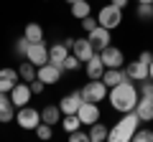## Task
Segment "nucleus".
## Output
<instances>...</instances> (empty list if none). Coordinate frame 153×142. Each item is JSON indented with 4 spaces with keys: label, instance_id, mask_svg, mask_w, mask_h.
Segmentation results:
<instances>
[{
    "label": "nucleus",
    "instance_id": "nucleus-1",
    "mask_svg": "<svg viewBox=\"0 0 153 142\" xmlns=\"http://www.w3.org/2000/svg\"><path fill=\"white\" fill-rule=\"evenodd\" d=\"M138 89H135V81H130V79H123L120 84H115V86H110L107 91V99L110 104H112V109L115 112H133L135 109V104H138Z\"/></svg>",
    "mask_w": 153,
    "mask_h": 142
},
{
    "label": "nucleus",
    "instance_id": "nucleus-2",
    "mask_svg": "<svg viewBox=\"0 0 153 142\" xmlns=\"http://www.w3.org/2000/svg\"><path fill=\"white\" fill-rule=\"evenodd\" d=\"M138 127H140V117H138V112H135V109H133V112H125L123 119L107 132V140H110V142H130Z\"/></svg>",
    "mask_w": 153,
    "mask_h": 142
},
{
    "label": "nucleus",
    "instance_id": "nucleus-3",
    "mask_svg": "<svg viewBox=\"0 0 153 142\" xmlns=\"http://www.w3.org/2000/svg\"><path fill=\"white\" fill-rule=\"evenodd\" d=\"M97 23L100 26H105V28H110V31H115V28L123 23V8H117V5H102L97 10Z\"/></svg>",
    "mask_w": 153,
    "mask_h": 142
},
{
    "label": "nucleus",
    "instance_id": "nucleus-4",
    "mask_svg": "<svg viewBox=\"0 0 153 142\" xmlns=\"http://www.w3.org/2000/svg\"><path fill=\"white\" fill-rule=\"evenodd\" d=\"M16 124L21 127V130H33L36 132V127L41 124V112L38 109H33V107H18V112H16Z\"/></svg>",
    "mask_w": 153,
    "mask_h": 142
},
{
    "label": "nucleus",
    "instance_id": "nucleus-5",
    "mask_svg": "<svg viewBox=\"0 0 153 142\" xmlns=\"http://www.w3.org/2000/svg\"><path fill=\"white\" fill-rule=\"evenodd\" d=\"M107 91L110 86L102 81V79H89V84H84L82 86V97L84 102H102V99H107Z\"/></svg>",
    "mask_w": 153,
    "mask_h": 142
},
{
    "label": "nucleus",
    "instance_id": "nucleus-6",
    "mask_svg": "<svg viewBox=\"0 0 153 142\" xmlns=\"http://www.w3.org/2000/svg\"><path fill=\"white\" fill-rule=\"evenodd\" d=\"M100 56H102L105 69H123V66H125V56H123V51L117 48V46H105V48L100 51Z\"/></svg>",
    "mask_w": 153,
    "mask_h": 142
},
{
    "label": "nucleus",
    "instance_id": "nucleus-7",
    "mask_svg": "<svg viewBox=\"0 0 153 142\" xmlns=\"http://www.w3.org/2000/svg\"><path fill=\"white\" fill-rule=\"evenodd\" d=\"M69 51H71L79 61H82V64H84V61H89L94 53H97V51H94V46L89 43V38H71Z\"/></svg>",
    "mask_w": 153,
    "mask_h": 142
},
{
    "label": "nucleus",
    "instance_id": "nucleus-8",
    "mask_svg": "<svg viewBox=\"0 0 153 142\" xmlns=\"http://www.w3.org/2000/svg\"><path fill=\"white\" fill-rule=\"evenodd\" d=\"M26 61H31L33 66H44V64H49V46H46L44 41L31 43V46H28V53H26Z\"/></svg>",
    "mask_w": 153,
    "mask_h": 142
},
{
    "label": "nucleus",
    "instance_id": "nucleus-9",
    "mask_svg": "<svg viewBox=\"0 0 153 142\" xmlns=\"http://www.w3.org/2000/svg\"><path fill=\"white\" fill-rule=\"evenodd\" d=\"M76 117L82 119V124H94V122H100V117H102V112H100V104L97 102H84L79 109H76Z\"/></svg>",
    "mask_w": 153,
    "mask_h": 142
},
{
    "label": "nucleus",
    "instance_id": "nucleus-10",
    "mask_svg": "<svg viewBox=\"0 0 153 142\" xmlns=\"http://www.w3.org/2000/svg\"><path fill=\"white\" fill-rule=\"evenodd\" d=\"M31 97H33V91H31V84H28V81H23V84L18 81L16 86L10 89V102H13L16 109H18V107H26V104L31 102Z\"/></svg>",
    "mask_w": 153,
    "mask_h": 142
},
{
    "label": "nucleus",
    "instance_id": "nucleus-11",
    "mask_svg": "<svg viewBox=\"0 0 153 142\" xmlns=\"http://www.w3.org/2000/svg\"><path fill=\"white\" fill-rule=\"evenodd\" d=\"M82 104H84V97H82V89H79V91H69L66 97H61L59 109H61V114H76V109Z\"/></svg>",
    "mask_w": 153,
    "mask_h": 142
},
{
    "label": "nucleus",
    "instance_id": "nucleus-12",
    "mask_svg": "<svg viewBox=\"0 0 153 142\" xmlns=\"http://www.w3.org/2000/svg\"><path fill=\"white\" fill-rule=\"evenodd\" d=\"M87 38H89V43L94 46V51H102L105 46H110L112 31H110V28H105V26H97V28H92V31L87 33Z\"/></svg>",
    "mask_w": 153,
    "mask_h": 142
},
{
    "label": "nucleus",
    "instance_id": "nucleus-13",
    "mask_svg": "<svg viewBox=\"0 0 153 142\" xmlns=\"http://www.w3.org/2000/svg\"><path fill=\"white\" fill-rule=\"evenodd\" d=\"M123 69H125L128 79H130V81H135V84H140V81H146V79H148V64H146V61H140V59L125 64Z\"/></svg>",
    "mask_w": 153,
    "mask_h": 142
},
{
    "label": "nucleus",
    "instance_id": "nucleus-14",
    "mask_svg": "<svg viewBox=\"0 0 153 142\" xmlns=\"http://www.w3.org/2000/svg\"><path fill=\"white\" fill-rule=\"evenodd\" d=\"M61 66H56V64H44V66H38V71H36V76L41 79L44 84H59V79H61Z\"/></svg>",
    "mask_w": 153,
    "mask_h": 142
},
{
    "label": "nucleus",
    "instance_id": "nucleus-15",
    "mask_svg": "<svg viewBox=\"0 0 153 142\" xmlns=\"http://www.w3.org/2000/svg\"><path fill=\"white\" fill-rule=\"evenodd\" d=\"M18 81H21V76H18V71H16V69H10V66L0 69V91L10 94V89L16 86Z\"/></svg>",
    "mask_w": 153,
    "mask_h": 142
},
{
    "label": "nucleus",
    "instance_id": "nucleus-16",
    "mask_svg": "<svg viewBox=\"0 0 153 142\" xmlns=\"http://www.w3.org/2000/svg\"><path fill=\"white\" fill-rule=\"evenodd\" d=\"M84 71H87V79H102L105 74V64H102V56H100V51L92 56L89 61H84Z\"/></svg>",
    "mask_w": 153,
    "mask_h": 142
},
{
    "label": "nucleus",
    "instance_id": "nucleus-17",
    "mask_svg": "<svg viewBox=\"0 0 153 142\" xmlns=\"http://www.w3.org/2000/svg\"><path fill=\"white\" fill-rule=\"evenodd\" d=\"M135 112L140 117V122H153V97H138Z\"/></svg>",
    "mask_w": 153,
    "mask_h": 142
},
{
    "label": "nucleus",
    "instance_id": "nucleus-18",
    "mask_svg": "<svg viewBox=\"0 0 153 142\" xmlns=\"http://www.w3.org/2000/svg\"><path fill=\"white\" fill-rule=\"evenodd\" d=\"M61 109H59V104H46L44 109H41V122H46V124H51V127H56L61 122Z\"/></svg>",
    "mask_w": 153,
    "mask_h": 142
},
{
    "label": "nucleus",
    "instance_id": "nucleus-19",
    "mask_svg": "<svg viewBox=\"0 0 153 142\" xmlns=\"http://www.w3.org/2000/svg\"><path fill=\"white\" fill-rule=\"evenodd\" d=\"M69 53H71V51H69V46H66V43L49 46V61H51V64H56V66H61V61H64Z\"/></svg>",
    "mask_w": 153,
    "mask_h": 142
},
{
    "label": "nucleus",
    "instance_id": "nucleus-20",
    "mask_svg": "<svg viewBox=\"0 0 153 142\" xmlns=\"http://www.w3.org/2000/svg\"><path fill=\"white\" fill-rule=\"evenodd\" d=\"M123 79H128L125 69H105V74H102V81L107 84V86H115V84H120Z\"/></svg>",
    "mask_w": 153,
    "mask_h": 142
},
{
    "label": "nucleus",
    "instance_id": "nucleus-21",
    "mask_svg": "<svg viewBox=\"0 0 153 142\" xmlns=\"http://www.w3.org/2000/svg\"><path fill=\"white\" fill-rule=\"evenodd\" d=\"M23 36H26L31 43L44 41V28H41V23H26V28H23Z\"/></svg>",
    "mask_w": 153,
    "mask_h": 142
},
{
    "label": "nucleus",
    "instance_id": "nucleus-22",
    "mask_svg": "<svg viewBox=\"0 0 153 142\" xmlns=\"http://www.w3.org/2000/svg\"><path fill=\"white\" fill-rule=\"evenodd\" d=\"M69 10H71V15H74L76 20H82V18L92 15V5H89L87 0H79V3H71V5H69Z\"/></svg>",
    "mask_w": 153,
    "mask_h": 142
},
{
    "label": "nucleus",
    "instance_id": "nucleus-23",
    "mask_svg": "<svg viewBox=\"0 0 153 142\" xmlns=\"http://www.w3.org/2000/svg\"><path fill=\"white\" fill-rule=\"evenodd\" d=\"M107 124H102V122H94V124H89V142H102L107 140Z\"/></svg>",
    "mask_w": 153,
    "mask_h": 142
},
{
    "label": "nucleus",
    "instance_id": "nucleus-24",
    "mask_svg": "<svg viewBox=\"0 0 153 142\" xmlns=\"http://www.w3.org/2000/svg\"><path fill=\"white\" fill-rule=\"evenodd\" d=\"M36 71H38V66H33L31 61H26V64L18 66V76H21V81H28V84H31L33 79H36Z\"/></svg>",
    "mask_w": 153,
    "mask_h": 142
},
{
    "label": "nucleus",
    "instance_id": "nucleus-25",
    "mask_svg": "<svg viewBox=\"0 0 153 142\" xmlns=\"http://www.w3.org/2000/svg\"><path fill=\"white\" fill-rule=\"evenodd\" d=\"M61 127H64L66 135H69V132H74V130L82 127V119H79L76 114H64V117H61Z\"/></svg>",
    "mask_w": 153,
    "mask_h": 142
},
{
    "label": "nucleus",
    "instance_id": "nucleus-26",
    "mask_svg": "<svg viewBox=\"0 0 153 142\" xmlns=\"http://www.w3.org/2000/svg\"><path fill=\"white\" fill-rule=\"evenodd\" d=\"M28 46H31V41H28L26 36H21V38H16V46H13V51H16V56H21V59H26V53H28Z\"/></svg>",
    "mask_w": 153,
    "mask_h": 142
},
{
    "label": "nucleus",
    "instance_id": "nucleus-27",
    "mask_svg": "<svg viewBox=\"0 0 153 142\" xmlns=\"http://www.w3.org/2000/svg\"><path fill=\"white\" fill-rule=\"evenodd\" d=\"M79 66H82V61L76 59L74 53H69V56H66L64 61H61V69H64V71H76Z\"/></svg>",
    "mask_w": 153,
    "mask_h": 142
},
{
    "label": "nucleus",
    "instance_id": "nucleus-28",
    "mask_svg": "<svg viewBox=\"0 0 153 142\" xmlns=\"http://www.w3.org/2000/svg\"><path fill=\"white\" fill-rule=\"evenodd\" d=\"M133 140L135 142H153V130H148V127H138L135 130V135H133Z\"/></svg>",
    "mask_w": 153,
    "mask_h": 142
},
{
    "label": "nucleus",
    "instance_id": "nucleus-29",
    "mask_svg": "<svg viewBox=\"0 0 153 142\" xmlns=\"http://www.w3.org/2000/svg\"><path fill=\"white\" fill-rule=\"evenodd\" d=\"M51 135H54V127L46 124V122H41V124L36 127V137L38 140H51Z\"/></svg>",
    "mask_w": 153,
    "mask_h": 142
},
{
    "label": "nucleus",
    "instance_id": "nucleus-30",
    "mask_svg": "<svg viewBox=\"0 0 153 142\" xmlns=\"http://www.w3.org/2000/svg\"><path fill=\"white\" fill-rule=\"evenodd\" d=\"M151 8H153V3H138L135 15L140 18V20H151Z\"/></svg>",
    "mask_w": 153,
    "mask_h": 142
},
{
    "label": "nucleus",
    "instance_id": "nucleus-31",
    "mask_svg": "<svg viewBox=\"0 0 153 142\" xmlns=\"http://www.w3.org/2000/svg\"><path fill=\"white\" fill-rule=\"evenodd\" d=\"M138 94H140V97H153V79H146V81H140V86H138Z\"/></svg>",
    "mask_w": 153,
    "mask_h": 142
},
{
    "label": "nucleus",
    "instance_id": "nucleus-32",
    "mask_svg": "<svg viewBox=\"0 0 153 142\" xmlns=\"http://www.w3.org/2000/svg\"><path fill=\"white\" fill-rule=\"evenodd\" d=\"M69 142H89V132H82V130L69 132Z\"/></svg>",
    "mask_w": 153,
    "mask_h": 142
},
{
    "label": "nucleus",
    "instance_id": "nucleus-33",
    "mask_svg": "<svg viewBox=\"0 0 153 142\" xmlns=\"http://www.w3.org/2000/svg\"><path fill=\"white\" fill-rule=\"evenodd\" d=\"M100 26V23H97V18H92V15H87V18H82V28H84V31H92V28H97Z\"/></svg>",
    "mask_w": 153,
    "mask_h": 142
},
{
    "label": "nucleus",
    "instance_id": "nucleus-34",
    "mask_svg": "<svg viewBox=\"0 0 153 142\" xmlns=\"http://www.w3.org/2000/svg\"><path fill=\"white\" fill-rule=\"evenodd\" d=\"M44 89H46V84L41 81L38 76H36V79L31 81V91H33V94H44Z\"/></svg>",
    "mask_w": 153,
    "mask_h": 142
},
{
    "label": "nucleus",
    "instance_id": "nucleus-35",
    "mask_svg": "<svg viewBox=\"0 0 153 142\" xmlns=\"http://www.w3.org/2000/svg\"><path fill=\"white\" fill-rule=\"evenodd\" d=\"M138 59H140V61H146V64H151V61H153V53H151V51H143V53L138 56Z\"/></svg>",
    "mask_w": 153,
    "mask_h": 142
},
{
    "label": "nucleus",
    "instance_id": "nucleus-36",
    "mask_svg": "<svg viewBox=\"0 0 153 142\" xmlns=\"http://www.w3.org/2000/svg\"><path fill=\"white\" fill-rule=\"evenodd\" d=\"M110 3H112V5H117V8H125V5H128V0H110Z\"/></svg>",
    "mask_w": 153,
    "mask_h": 142
},
{
    "label": "nucleus",
    "instance_id": "nucleus-37",
    "mask_svg": "<svg viewBox=\"0 0 153 142\" xmlns=\"http://www.w3.org/2000/svg\"><path fill=\"white\" fill-rule=\"evenodd\" d=\"M148 79H153V61L148 64Z\"/></svg>",
    "mask_w": 153,
    "mask_h": 142
},
{
    "label": "nucleus",
    "instance_id": "nucleus-38",
    "mask_svg": "<svg viewBox=\"0 0 153 142\" xmlns=\"http://www.w3.org/2000/svg\"><path fill=\"white\" fill-rule=\"evenodd\" d=\"M138 3H153V0H138Z\"/></svg>",
    "mask_w": 153,
    "mask_h": 142
},
{
    "label": "nucleus",
    "instance_id": "nucleus-39",
    "mask_svg": "<svg viewBox=\"0 0 153 142\" xmlns=\"http://www.w3.org/2000/svg\"><path fill=\"white\" fill-rule=\"evenodd\" d=\"M66 3H69V5H71V3H79V0H66Z\"/></svg>",
    "mask_w": 153,
    "mask_h": 142
},
{
    "label": "nucleus",
    "instance_id": "nucleus-40",
    "mask_svg": "<svg viewBox=\"0 0 153 142\" xmlns=\"http://www.w3.org/2000/svg\"><path fill=\"white\" fill-rule=\"evenodd\" d=\"M151 20H153V8H151Z\"/></svg>",
    "mask_w": 153,
    "mask_h": 142
}]
</instances>
